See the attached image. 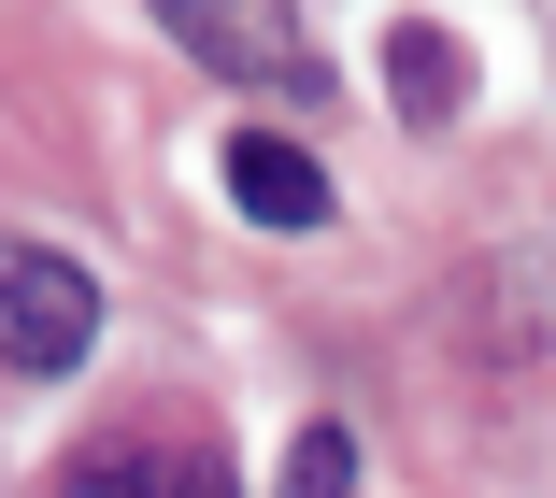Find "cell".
I'll return each mask as SVG.
<instances>
[{"label":"cell","instance_id":"6","mask_svg":"<svg viewBox=\"0 0 556 498\" xmlns=\"http://www.w3.org/2000/svg\"><path fill=\"white\" fill-rule=\"evenodd\" d=\"M286 498H357V442H343V427H300V456H286Z\"/></svg>","mask_w":556,"mask_h":498},{"label":"cell","instance_id":"4","mask_svg":"<svg viewBox=\"0 0 556 498\" xmlns=\"http://www.w3.org/2000/svg\"><path fill=\"white\" fill-rule=\"evenodd\" d=\"M229 214L243 228H328V171L286 129H229Z\"/></svg>","mask_w":556,"mask_h":498},{"label":"cell","instance_id":"5","mask_svg":"<svg viewBox=\"0 0 556 498\" xmlns=\"http://www.w3.org/2000/svg\"><path fill=\"white\" fill-rule=\"evenodd\" d=\"M386 100H400V129H442V114L471 100V43L428 29V15H400L386 29Z\"/></svg>","mask_w":556,"mask_h":498},{"label":"cell","instance_id":"2","mask_svg":"<svg viewBox=\"0 0 556 498\" xmlns=\"http://www.w3.org/2000/svg\"><path fill=\"white\" fill-rule=\"evenodd\" d=\"M86 342H100L86 257H58V242H0V370L58 385V370H86Z\"/></svg>","mask_w":556,"mask_h":498},{"label":"cell","instance_id":"3","mask_svg":"<svg viewBox=\"0 0 556 498\" xmlns=\"http://www.w3.org/2000/svg\"><path fill=\"white\" fill-rule=\"evenodd\" d=\"M58 498H243L229 456H200V442H86L58 470Z\"/></svg>","mask_w":556,"mask_h":498},{"label":"cell","instance_id":"1","mask_svg":"<svg viewBox=\"0 0 556 498\" xmlns=\"http://www.w3.org/2000/svg\"><path fill=\"white\" fill-rule=\"evenodd\" d=\"M157 29H172L200 72H229V86H271V100H328V86H343V72L314 58L300 0H157Z\"/></svg>","mask_w":556,"mask_h":498}]
</instances>
